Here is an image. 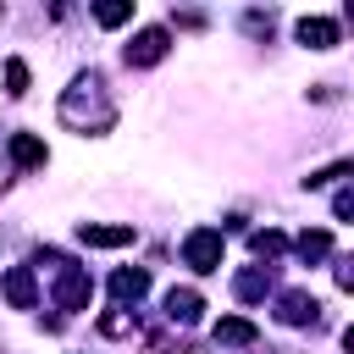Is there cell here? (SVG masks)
<instances>
[{
    "label": "cell",
    "instance_id": "obj_1",
    "mask_svg": "<svg viewBox=\"0 0 354 354\" xmlns=\"http://www.w3.org/2000/svg\"><path fill=\"white\" fill-rule=\"evenodd\" d=\"M61 122H66V127H77V133H105V127L116 122V105H111V94H105V83H100V72H83V77L61 94Z\"/></svg>",
    "mask_w": 354,
    "mask_h": 354
},
{
    "label": "cell",
    "instance_id": "obj_2",
    "mask_svg": "<svg viewBox=\"0 0 354 354\" xmlns=\"http://www.w3.org/2000/svg\"><path fill=\"white\" fill-rule=\"evenodd\" d=\"M183 260H188L194 271H221V232H216V227H194V232L183 238Z\"/></svg>",
    "mask_w": 354,
    "mask_h": 354
},
{
    "label": "cell",
    "instance_id": "obj_3",
    "mask_svg": "<svg viewBox=\"0 0 354 354\" xmlns=\"http://www.w3.org/2000/svg\"><path fill=\"white\" fill-rule=\"evenodd\" d=\"M166 50H171V33H166V28H144V33L122 50V61H127V66H155Z\"/></svg>",
    "mask_w": 354,
    "mask_h": 354
},
{
    "label": "cell",
    "instance_id": "obj_4",
    "mask_svg": "<svg viewBox=\"0 0 354 354\" xmlns=\"http://www.w3.org/2000/svg\"><path fill=\"white\" fill-rule=\"evenodd\" d=\"M0 293H6V304H11V310H33V304H39L33 266H11V271H6V282H0Z\"/></svg>",
    "mask_w": 354,
    "mask_h": 354
},
{
    "label": "cell",
    "instance_id": "obj_5",
    "mask_svg": "<svg viewBox=\"0 0 354 354\" xmlns=\"http://www.w3.org/2000/svg\"><path fill=\"white\" fill-rule=\"evenodd\" d=\"M55 304L61 310H83L88 304V277L77 266H66V260H61V277H55Z\"/></svg>",
    "mask_w": 354,
    "mask_h": 354
},
{
    "label": "cell",
    "instance_id": "obj_6",
    "mask_svg": "<svg viewBox=\"0 0 354 354\" xmlns=\"http://www.w3.org/2000/svg\"><path fill=\"white\" fill-rule=\"evenodd\" d=\"M77 238H83L88 249H122V243H133L138 232H133V221H122V227H100V221H83V227H77Z\"/></svg>",
    "mask_w": 354,
    "mask_h": 354
},
{
    "label": "cell",
    "instance_id": "obj_7",
    "mask_svg": "<svg viewBox=\"0 0 354 354\" xmlns=\"http://www.w3.org/2000/svg\"><path fill=\"white\" fill-rule=\"evenodd\" d=\"M293 33H299V44H310V50H332V44L343 39L332 17H299V28H293Z\"/></svg>",
    "mask_w": 354,
    "mask_h": 354
},
{
    "label": "cell",
    "instance_id": "obj_8",
    "mask_svg": "<svg viewBox=\"0 0 354 354\" xmlns=\"http://www.w3.org/2000/svg\"><path fill=\"white\" fill-rule=\"evenodd\" d=\"M277 315H282L288 326H310V321L321 315V304H315L310 293H282V299H277Z\"/></svg>",
    "mask_w": 354,
    "mask_h": 354
},
{
    "label": "cell",
    "instance_id": "obj_9",
    "mask_svg": "<svg viewBox=\"0 0 354 354\" xmlns=\"http://www.w3.org/2000/svg\"><path fill=\"white\" fill-rule=\"evenodd\" d=\"M260 332H254V321H243V315H221L216 321V343L221 348H249Z\"/></svg>",
    "mask_w": 354,
    "mask_h": 354
},
{
    "label": "cell",
    "instance_id": "obj_10",
    "mask_svg": "<svg viewBox=\"0 0 354 354\" xmlns=\"http://www.w3.org/2000/svg\"><path fill=\"white\" fill-rule=\"evenodd\" d=\"M11 160H17L22 171L44 166V160H50V155H44V138H33V133H11Z\"/></svg>",
    "mask_w": 354,
    "mask_h": 354
},
{
    "label": "cell",
    "instance_id": "obj_11",
    "mask_svg": "<svg viewBox=\"0 0 354 354\" xmlns=\"http://www.w3.org/2000/svg\"><path fill=\"white\" fill-rule=\"evenodd\" d=\"M111 293H116V304H138L149 293V271H116L111 277Z\"/></svg>",
    "mask_w": 354,
    "mask_h": 354
},
{
    "label": "cell",
    "instance_id": "obj_12",
    "mask_svg": "<svg viewBox=\"0 0 354 354\" xmlns=\"http://www.w3.org/2000/svg\"><path fill=\"white\" fill-rule=\"evenodd\" d=\"M232 293H238L243 304H254V299H266V293H271V266H254V271H238V282H232Z\"/></svg>",
    "mask_w": 354,
    "mask_h": 354
},
{
    "label": "cell",
    "instance_id": "obj_13",
    "mask_svg": "<svg viewBox=\"0 0 354 354\" xmlns=\"http://www.w3.org/2000/svg\"><path fill=\"white\" fill-rule=\"evenodd\" d=\"M199 310H205V299H199L194 288H171V293H166V315H171V321L188 326V321H199Z\"/></svg>",
    "mask_w": 354,
    "mask_h": 354
},
{
    "label": "cell",
    "instance_id": "obj_14",
    "mask_svg": "<svg viewBox=\"0 0 354 354\" xmlns=\"http://www.w3.org/2000/svg\"><path fill=\"white\" fill-rule=\"evenodd\" d=\"M94 22H100V28H122V22H133V0H105V6H94Z\"/></svg>",
    "mask_w": 354,
    "mask_h": 354
},
{
    "label": "cell",
    "instance_id": "obj_15",
    "mask_svg": "<svg viewBox=\"0 0 354 354\" xmlns=\"http://www.w3.org/2000/svg\"><path fill=\"white\" fill-rule=\"evenodd\" d=\"M299 254H304V260H321V254H332V232H326V227H315V232L304 227V232H299Z\"/></svg>",
    "mask_w": 354,
    "mask_h": 354
},
{
    "label": "cell",
    "instance_id": "obj_16",
    "mask_svg": "<svg viewBox=\"0 0 354 354\" xmlns=\"http://www.w3.org/2000/svg\"><path fill=\"white\" fill-rule=\"evenodd\" d=\"M6 94H11V100H22V94H28V61H22V55H11V61H6Z\"/></svg>",
    "mask_w": 354,
    "mask_h": 354
},
{
    "label": "cell",
    "instance_id": "obj_17",
    "mask_svg": "<svg viewBox=\"0 0 354 354\" xmlns=\"http://www.w3.org/2000/svg\"><path fill=\"white\" fill-rule=\"evenodd\" d=\"M249 249H254V254H266V260H271V254H282V249H288V238H282V232H277V227H266V232H254V238H249Z\"/></svg>",
    "mask_w": 354,
    "mask_h": 354
},
{
    "label": "cell",
    "instance_id": "obj_18",
    "mask_svg": "<svg viewBox=\"0 0 354 354\" xmlns=\"http://www.w3.org/2000/svg\"><path fill=\"white\" fill-rule=\"evenodd\" d=\"M100 332H105V337H122V332H133V315L111 310V315H100Z\"/></svg>",
    "mask_w": 354,
    "mask_h": 354
},
{
    "label": "cell",
    "instance_id": "obj_19",
    "mask_svg": "<svg viewBox=\"0 0 354 354\" xmlns=\"http://www.w3.org/2000/svg\"><path fill=\"white\" fill-rule=\"evenodd\" d=\"M332 210H337V221H348V216H354V194H348V188H343V194H337V199H332Z\"/></svg>",
    "mask_w": 354,
    "mask_h": 354
},
{
    "label": "cell",
    "instance_id": "obj_20",
    "mask_svg": "<svg viewBox=\"0 0 354 354\" xmlns=\"http://www.w3.org/2000/svg\"><path fill=\"white\" fill-rule=\"evenodd\" d=\"M0 188H6V177H0Z\"/></svg>",
    "mask_w": 354,
    "mask_h": 354
},
{
    "label": "cell",
    "instance_id": "obj_21",
    "mask_svg": "<svg viewBox=\"0 0 354 354\" xmlns=\"http://www.w3.org/2000/svg\"><path fill=\"white\" fill-rule=\"evenodd\" d=\"M0 17H6V11H0Z\"/></svg>",
    "mask_w": 354,
    "mask_h": 354
}]
</instances>
